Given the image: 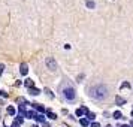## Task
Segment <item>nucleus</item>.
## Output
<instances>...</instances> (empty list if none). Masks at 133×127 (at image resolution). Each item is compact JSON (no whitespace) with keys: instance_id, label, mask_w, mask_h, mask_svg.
Listing matches in <instances>:
<instances>
[{"instance_id":"1","label":"nucleus","mask_w":133,"mask_h":127,"mask_svg":"<svg viewBox=\"0 0 133 127\" xmlns=\"http://www.w3.org/2000/svg\"><path fill=\"white\" fill-rule=\"evenodd\" d=\"M46 63H48V64H49V67H51L52 70H54V69H55V61L52 60V58H46Z\"/></svg>"},{"instance_id":"3","label":"nucleus","mask_w":133,"mask_h":127,"mask_svg":"<svg viewBox=\"0 0 133 127\" xmlns=\"http://www.w3.org/2000/svg\"><path fill=\"white\" fill-rule=\"evenodd\" d=\"M114 117H115V118H120V117H121V114H120V112H115V115H114Z\"/></svg>"},{"instance_id":"2","label":"nucleus","mask_w":133,"mask_h":127,"mask_svg":"<svg viewBox=\"0 0 133 127\" xmlns=\"http://www.w3.org/2000/svg\"><path fill=\"white\" fill-rule=\"evenodd\" d=\"M87 5H88V6H90V8H94V3H93V2H88Z\"/></svg>"}]
</instances>
